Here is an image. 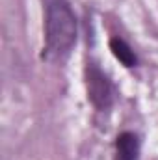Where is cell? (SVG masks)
I'll list each match as a JSON object with an SVG mask.
<instances>
[{
    "mask_svg": "<svg viewBox=\"0 0 158 160\" xmlns=\"http://www.w3.org/2000/svg\"><path fill=\"white\" fill-rule=\"evenodd\" d=\"M84 82H86V93L87 101L95 108V112L104 114L110 112L116 104V86L112 78L108 77L106 71L95 62V60H86L84 65Z\"/></svg>",
    "mask_w": 158,
    "mask_h": 160,
    "instance_id": "obj_2",
    "label": "cell"
},
{
    "mask_svg": "<svg viewBox=\"0 0 158 160\" xmlns=\"http://www.w3.org/2000/svg\"><path fill=\"white\" fill-rule=\"evenodd\" d=\"M108 47H110V50H112L114 58L117 60L125 69H134V67H138V65H140V58H138L136 50H134L126 41L123 39V38H119V36L110 38Z\"/></svg>",
    "mask_w": 158,
    "mask_h": 160,
    "instance_id": "obj_4",
    "label": "cell"
},
{
    "mask_svg": "<svg viewBox=\"0 0 158 160\" xmlns=\"http://www.w3.org/2000/svg\"><path fill=\"white\" fill-rule=\"evenodd\" d=\"M45 15V43L41 60L63 63L77 47L78 19L69 0H41Z\"/></svg>",
    "mask_w": 158,
    "mask_h": 160,
    "instance_id": "obj_1",
    "label": "cell"
},
{
    "mask_svg": "<svg viewBox=\"0 0 158 160\" xmlns=\"http://www.w3.org/2000/svg\"><path fill=\"white\" fill-rule=\"evenodd\" d=\"M141 140L134 130H123L114 142V160H140Z\"/></svg>",
    "mask_w": 158,
    "mask_h": 160,
    "instance_id": "obj_3",
    "label": "cell"
}]
</instances>
